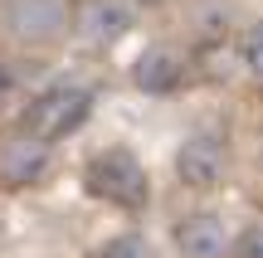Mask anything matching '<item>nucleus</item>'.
Wrapping results in <instances>:
<instances>
[{
	"label": "nucleus",
	"instance_id": "nucleus-11",
	"mask_svg": "<svg viewBox=\"0 0 263 258\" xmlns=\"http://www.w3.org/2000/svg\"><path fill=\"white\" fill-rule=\"evenodd\" d=\"M234 258H263V220H254V224L234 239Z\"/></svg>",
	"mask_w": 263,
	"mask_h": 258
},
{
	"label": "nucleus",
	"instance_id": "nucleus-2",
	"mask_svg": "<svg viewBox=\"0 0 263 258\" xmlns=\"http://www.w3.org/2000/svg\"><path fill=\"white\" fill-rule=\"evenodd\" d=\"M88 112H93V93L78 88V83H59V88H49V93L29 97V107L20 112V132H29L44 146H54V142H64L68 132H78V127L88 122Z\"/></svg>",
	"mask_w": 263,
	"mask_h": 258
},
{
	"label": "nucleus",
	"instance_id": "nucleus-7",
	"mask_svg": "<svg viewBox=\"0 0 263 258\" xmlns=\"http://www.w3.org/2000/svg\"><path fill=\"white\" fill-rule=\"evenodd\" d=\"M132 29V10L122 0H83L78 5V34L88 44H117Z\"/></svg>",
	"mask_w": 263,
	"mask_h": 258
},
{
	"label": "nucleus",
	"instance_id": "nucleus-6",
	"mask_svg": "<svg viewBox=\"0 0 263 258\" xmlns=\"http://www.w3.org/2000/svg\"><path fill=\"white\" fill-rule=\"evenodd\" d=\"M176 249L180 258H224L229 253V229L219 214L210 210H195L176 224Z\"/></svg>",
	"mask_w": 263,
	"mask_h": 258
},
{
	"label": "nucleus",
	"instance_id": "nucleus-9",
	"mask_svg": "<svg viewBox=\"0 0 263 258\" xmlns=\"http://www.w3.org/2000/svg\"><path fill=\"white\" fill-rule=\"evenodd\" d=\"M98 258H156V253H151V244L141 234H117V239H107L98 249Z\"/></svg>",
	"mask_w": 263,
	"mask_h": 258
},
{
	"label": "nucleus",
	"instance_id": "nucleus-4",
	"mask_svg": "<svg viewBox=\"0 0 263 258\" xmlns=\"http://www.w3.org/2000/svg\"><path fill=\"white\" fill-rule=\"evenodd\" d=\"M229 171V146L219 142L215 132H195L180 142L176 151V175L180 185H190V190H215L219 181H224Z\"/></svg>",
	"mask_w": 263,
	"mask_h": 258
},
{
	"label": "nucleus",
	"instance_id": "nucleus-3",
	"mask_svg": "<svg viewBox=\"0 0 263 258\" xmlns=\"http://www.w3.org/2000/svg\"><path fill=\"white\" fill-rule=\"evenodd\" d=\"M0 25L15 44L44 49L54 39H64L68 29V0H5L0 10Z\"/></svg>",
	"mask_w": 263,
	"mask_h": 258
},
{
	"label": "nucleus",
	"instance_id": "nucleus-8",
	"mask_svg": "<svg viewBox=\"0 0 263 258\" xmlns=\"http://www.w3.org/2000/svg\"><path fill=\"white\" fill-rule=\"evenodd\" d=\"M180 58L171 54V49H146V54L132 64V78H137L141 93H171V88L180 83Z\"/></svg>",
	"mask_w": 263,
	"mask_h": 258
},
{
	"label": "nucleus",
	"instance_id": "nucleus-10",
	"mask_svg": "<svg viewBox=\"0 0 263 258\" xmlns=\"http://www.w3.org/2000/svg\"><path fill=\"white\" fill-rule=\"evenodd\" d=\"M244 64H249V73L263 83V19L249 29V39H244Z\"/></svg>",
	"mask_w": 263,
	"mask_h": 258
},
{
	"label": "nucleus",
	"instance_id": "nucleus-5",
	"mask_svg": "<svg viewBox=\"0 0 263 258\" xmlns=\"http://www.w3.org/2000/svg\"><path fill=\"white\" fill-rule=\"evenodd\" d=\"M49 171V146L29 132H5L0 136V185L5 190H20V185H34L39 175Z\"/></svg>",
	"mask_w": 263,
	"mask_h": 258
},
{
	"label": "nucleus",
	"instance_id": "nucleus-1",
	"mask_svg": "<svg viewBox=\"0 0 263 258\" xmlns=\"http://www.w3.org/2000/svg\"><path fill=\"white\" fill-rule=\"evenodd\" d=\"M83 185H88V195L117 205V210H146V200H151V175L127 146L93 151L83 166Z\"/></svg>",
	"mask_w": 263,
	"mask_h": 258
}]
</instances>
